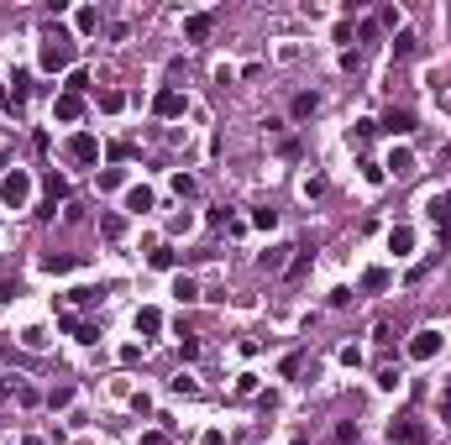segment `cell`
Instances as JSON below:
<instances>
[{
	"label": "cell",
	"instance_id": "277c9868",
	"mask_svg": "<svg viewBox=\"0 0 451 445\" xmlns=\"http://www.w3.org/2000/svg\"><path fill=\"white\" fill-rule=\"evenodd\" d=\"M26 194H32V178H26L22 168L0 178V200H6V204H26Z\"/></svg>",
	"mask_w": 451,
	"mask_h": 445
},
{
	"label": "cell",
	"instance_id": "44dd1931",
	"mask_svg": "<svg viewBox=\"0 0 451 445\" xmlns=\"http://www.w3.org/2000/svg\"><path fill=\"white\" fill-rule=\"evenodd\" d=\"M321 110V94H294V116L305 121V116H315Z\"/></svg>",
	"mask_w": 451,
	"mask_h": 445
},
{
	"label": "cell",
	"instance_id": "f546056e",
	"mask_svg": "<svg viewBox=\"0 0 451 445\" xmlns=\"http://www.w3.org/2000/svg\"><path fill=\"white\" fill-rule=\"evenodd\" d=\"M399 383H404V377L393 372V367H378V387H399Z\"/></svg>",
	"mask_w": 451,
	"mask_h": 445
},
{
	"label": "cell",
	"instance_id": "603a6c76",
	"mask_svg": "<svg viewBox=\"0 0 451 445\" xmlns=\"http://www.w3.org/2000/svg\"><path fill=\"white\" fill-rule=\"evenodd\" d=\"M121 105H126V94H121V89H105V94H100V110H105V116H116Z\"/></svg>",
	"mask_w": 451,
	"mask_h": 445
},
{
	"label": "cell",
	"instance_id": "9c48e42d",
	"mask_svg": "<svg viewBox=\"0 0 451 445\" xmlns=\"http://www.w3.org/2000/svg\"><path fill=\"white\" fill-rule=\"evenodd\" d=\"M210 32H215V11H194L189 21H184V37H189V42H205Z\"/></svg>",
	"mask_w": 451,
	"mask_h": 445
},
{
	"label": "cell",
	"instance_id": "1f68e13d",
	"mask_svg": "<svg viewBox=\"0 0 451 445\" xmlns=\"http://www.w3.org/2000/svg\"><path fill=\"white\" fill-rule=\"evenodd\" d=\"M173 393H200V383H194V377H184V372H178V377H173Z\"/></svg>",
	"mask_w": 451,
	"mask_h": 445
},
{
	"label": "cell",
	"instance_id": "4fadbf2b",
	"mask_svg": "<svg viewBox=\"0 0 451 445\" xmlns=\"http://www.w3.org/2000/svg\"><path fill=\"white\" fill-rule=\"evenodd\" d=\"M58 325H63V330H74V335H79L84 346H90V340H100V330H95V325H84V320H74V315H63Z\"/></svg>",
	"mask_w": 451,
	"mask_h": 445
},
{
	"label": "cell",
	"instance_id": "d6986e66",
	"mask_svg": "<svg viewBox=\"0 0 451 445\" xmlns=\"http://www.w3.org/2000/svg\"><path fill=\"white\" fill-rule=\"evenodd\" d=\"M389 168H393V178H409V173H415V157H409V152L399 147V152L389 157Z\"/></svg>",
	"mask_w": 451,
	"mask_h": 445
},
{
	"label": "cell",
	"instance_id": "5b68a950",
	"mask_svg": "<svg viewBox=\"0 0 451 445\" xmlns=\"http://www.w3.org/2000/svg\"><path fill=\"white\" fill-rule=\"evenodd\" d=\"M409 356H415V362H430V356H441V335H436V330H415V340H409Z\"/></svg>",
	"mask_w": 451,
	"mask_h": 445
},
{
	"label": "cell",
	"instance_id": "8fae6325",
	"mask_svg": "<svg viewBox=\"0 0 451 445\" xmlns=\"http://www.w3.org/2000/svg\"><path fill=\"white\" fill-rule=\"evenodd\" d=\"M289 252H294V246H268V252H262V272H289Z\"/></svg>",
	"mask_w": 451,
	"mask_h": 445
},
{
	"label": "cell",
	"instance_id": "4316f807",
	"mask_svg": "<svg viewBox=\"0 0 451 445\" xmlns=\"http://www.w3.org/2000/svg\"><path fill=\"white\" fill-rule=\"evenodd\" d=\"M95 26H100V11H95V6H84V11H79V32H95Z\"/></svg>",
	"mask_w": 451,
	"mask_h": 445
},
{
	"label": "cell",
	"instance_id": "6da1fadb",
	"mask_svg": "<svg viewBox=\"0 0 451 445\" xmlns=\"http://www.w3.org/2000/svg\"><path fill=\"white\" fill-rule=\"evenodd\" d=\"M389 440L393 445H430V424L420 414H399V419H389Z\"/></svg>",
	"mask_w": 451,
	"mask_h": 445
},
{
	"label": "cell",
	"instance_id": "7402d4cb",
	"mask_svg": "<svg viewBox=\"0 0 451 445\" xmlns=\"http://www.w3.org/2000/svg\"><path fill=\"white\" fill-rule=\"evenodd\" d=\"M58 200H69V178L48 173V204H58Z\"/></svg>",
	"mask_w": 451,
	"mask_h": 445
},
{
	"label": "cell",
	"instance_id": "30bf717a",
	"mask_svg": "<svg viewBox=\"0 0 451 445\" xmlns=\"http://www.w3.org/2000/svg\"><path fill=\"white\" fill-rule=\"evenodd\" d=\"M378 131H389V137H409V131H415V116H409V110H389V116L378 121Z\"/></svg>",
	"mask_w": 451,
	"mask_h": 445
},
{
	"label": "cell",
	"instance_id": "52a82bcc",
	"mask_svg": "<svg viewBox=\"0 0 451 445\" xmlns=\"http://www.w3.org/2000/svg\"><path fill=\"white\" fill-rule=\"evenodd\" d=\"M84 116V94H69L63 89L58 100H53V121H79Z\"/></svg>",
	"mask_w": 451,
	"mask_h": 445
},
{
	"label": "cell",
	"instance_id": "8d00e7d4",
	"mask_svg": "<svg viewBox=\"0 0 451 445\" xmlns=\"http://www.w3.org/2000/svg\"><path fill=\"white\" fill-rule=\"evenodd\" d=\"M0 173H6V152H0Z\"/></svg>",
	"mask_w": 451,
	"mask_h": 445
},
{
	"label": "cell",
	"instance_id": "e0dca14e",
	"mask_svg": "<svg viewBox=\"0 0 451 445\" xmlns=\"http://www.w3.org/2000/svg\"><path fill=\"white\" fill-rule=\"evenodd\" d=\"M26 94H32V73H26V69H16V73H11V100L22 105Z\"/></svg>",
	"mask_w": 451,
	"mask_h": 445
},
{
	"label": "cell",
	"instance_id": "7a4b0ae2",
	"mask_svg": "<svg viewBox=\"0 0 451 445\" xmlns=\"http://www.w3.org/2000/svg\"><path fill=\"white\" fill-rule=\"evenodd\" d=\"M69 63H74V37L69 32H48L42 37V69L58 73V69H69Z\"/></svg>",
	"mask_w": 451,
	"mask_h": 445
},
{
	"label": "cell",
	"instance_id": "2e32d148",
	"mask_svg": "<svg viewBox=\"0 0 451 445\" xmlns=\"http://www.w3.org/2000/svg\"><path fill=\"white\" fill-rule=\"evenodd\" d=\"M173 299L178 304H194V299H200V283L194 278H173Z\"/></svg>",
	"mask_w": 451,
	"mask_h": 445
},
{
	"label": "cell",
	"instance_id": "836d02e7",
	"mask_svg": "<svg viewBox=\"0 0 451 445\" xmlns=\"http://www.w3.org/2000/svg\"><path fill=\"white\" fill-rule=\"evenodd\" d=\"M278 372H284V377H294V372H299V351H289L284 362H278Z\"/></svg>",
	"mask_w": 451,
	"mask_h": 445
},
{
	"label": "cell",
	"instance_id": "cb8c5ba5",
	"mask_svg": "<svg viewBox=\"0 0 451 445\" xmlns=\"http://www.w3.org/2000/svg\"><path fill=\"white\" fill-rule=\"evenodd\" d=\"M194 189H200V184H194L189 173H173V194H178V200H194Z\"/></svg>",
	"mask_w": 451,
	"mask_h": 445
},
{
	"label": "cell",
	"instance_id": "d590c367",
	"mask_svg": "<svg viewBox=\"0 0 451 445\" xmlns=\"http://www.w3.org/2000/svg\"><path fill=\"white\" fill-rule=\"evenodd\" d=\"M22 445H48V440H42V435H26V440Z\"/></svg>",
	"mask_w": 451,
	"mask_h": 445
},
{
	"label": "cell",
	"instance_id": "d6a6232c",
	"mask_svg": "<svg viewBox=\"0 0 451 445\" xmlns=\"http://www.w3.org/2000/svg\"><path fill=\"white\" fill-rule=\"evenodd\" d=\"M100 225H105V236H121V231H126V220H121V215H105Z\"/></svg>",
	"mask_w": 451,
	"mask_h": 445
},
{
	"label": "cell",
	"instance_id": "4dcf8cb0",
	"mask_svg": "<svg viewBox=\"0 0 451 445\" xmlns=\"http://www.w3.org/2000/svg\"><path fill=\"white\" fill-rule=\"evenodd\" d=\"M69 299H74V304H95V299H100V288H74Z\"/></svg>",
	"mask_w": 451,
	"mask_h": 445
},
{
	"label": "cell",
	"instance_id": "ffe728a7",
	"mask_svg": "<svg viewBox=\"0 0 451 445\" xmlns=\"http://www.w3.org/2000/svg\"><path fill=\"white\" fill-rule=\"evenodd\" d=\"M126 210H137V215L153 210V189H131V194H126Z\"/></svg>",
	"mask_w": 451,
	"mask_h": 445
},
{
	"label": "cell",
	"instance_id": "f1b7e54d",
	"mask_svg": "<svg viewBox=\"0 0 451 445\" xmlns=\"http://www.w3.org/2000/svg\"><path fill=\"white\" fill-rule=\"evenodd\" d=\"M84 89H90V73L74 69V73H69V94H84Z\"/></svg>",
	"mask_w": 451,
	"mask_h": 445
},
{
	"label": "cell",
	"instance_id": "d4e9b609",
	"mask_svg": "<svg viewBox=\"0 0 451 445\" xmlns=\"http://www.w3.org/2000/svg\"><path fill=\"white\" fill-rule=\"evenodd\" d=\"M173 262H178V257H173V246H158V252H153V268H158V272H168Z\"/></svg>",
	"mask_w": 451,
	"mask_h": 445
},
{
	"label": "cell",
	"instance_id": "484cf974",
	"mask_svg": "<svg viewBox=\"0 0 451 445\" xmlns=\"http://www.w3.org/2000/svg\"><path fill=\"white\" fill-rule=\"evenodd\" d=\"M393 53H399V58H409V53H415V32H399V37H393Z\"/></svg>",
	"mask_w": 451,
	"mask_h": 445
},
{
	"label": "cell",
	"instance_id": "83f0119b",
	"mask_svg": "<svg viewBox=\"0 0 451 445\" xmlns=\"http://www.w3.org/2000/svg\"><path fill=\"white\" fill-rule=\"evenodd\" d=\"M252 225H257V231H273V225H278V210H257V215H252Z\"/></svg>",
	"mask_w": 451,
	"mask_h": 445
},
{
	"label": "cell",
	"instance_id": "ac0fdd59",
	"mask_svg": "<svg viewBox=\"0 0 451 445\" xmlns=\"http://www.w3.org/2000/svg\"><path fill=\"white\" fill-rule=\"evenodd\" d=\"M74 262H79V257H63V252H48V257H42V272H74Z\"/></svg>",
	"mask_w": 451,
	"mask_h": 445
},
{
	"label": "cell",
	"instance_id": "9a60e30c",
	"mask_svg": "<svg viewBox=\"0 0 451 445\" xmlns=\"http://www.w3.org/2000/svg\"><path fill=\"white\" fill-rule=\"evenodd\" d=\"M389 246H393V257H404V252H409V246H415V231H409V225H393Z\"/></svg>",
	"mask_w": 451,
	"mask_h": 445
},
{
	"label": "cell",
	"instance_id": "ba28073f",
	"mask_svg": "<svg viewBox=\"0 0 451 445\" xmlns=\"http://www.w3.org/2000/svg\"><path fill=\"white\" fill-rule=\"evenodd\" d=\"M430 220H436L441 241H451V194H436V200H430Z\"/></svg>",
	"mask_w": 451,
	"mask_h": 445
},
{
	"label": "cell",
	"instance_id": "5bb4252c",
	"mask_svg": "<svg viewBox=\"0 0 451 445\" xmlns=\"http://www.w3.org/2000/svg\"><path fill=\"white\" fill-rule=\"evenodd\" d=\"M389 268H368V272H362V288H368V293H383V288H389Z\"/></svg>",
	"mask_w": 451,
	"mask_h": 445
},
{
	"label": "cell",
	"instance_id": "7c38bea8",
	"mask_svg": "<svg viewBox=\"0 0 451 445\" xmlns=\"http://www.w3.org/2000/svg\"><path fill=\"white\" fill-rule=\"evenodd\" d=\"M163 330V315L158 309H137V335H158Z\"/></svg>",
	"mask_w": 451,
	"mask_h": 445
},
{
	"label": "cell",
	"instance_id": "e575fe53",
	"mask_svg": "<svg viewBox=\"0 0 451 445\" xmlns=\"http://www.w3.org/2000/svg\"><path fill=\"white\" fill-rule=\"evenodd\" d=\"M0 299H16V283L6 278V272H0Z\"/></svg>",
	"mask_w": 451,
	"mask_h": 445
},
{
	"label": "cell",
	"instance_id": "3957f363",
	"mask_svg": "<svg viewBox=\"0 0 451 445\" xmlns=\"http://www.w3.org/2000/svg\"><path fill=\"white\" fill-rule=\"evenodd\" d=\"M69 157H74L79 168L100 163V137H90V131H74V137H69Z\"/></svg>",
	"mask_w": 451,
	"mask_h": 445
},
{
	"label": "cell",
	"instance_id": "8992f818",
	"mask_svg": "<svg viewBox=\"0 0 451 445\" xmlns=\"http://www.w3.org/2000/svg\"><path fill=\"white\" fill-rule=\"evenodd\" d=\"M153 110H158L163 121H173V116H184V110H189V100H184L178 89H163V94L153 100Z\"/></svg>",
	"mask_w": 451,
	"mask_h": 445
}]
</instances>
